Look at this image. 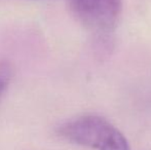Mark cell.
I'll list each match as a JSON object with an SVG mask.
<instances>
[{
  "instance_id": "obj_1",
  "label": "cell",
  "mask_w": 151,
  "mask_h": 150,
  "mask_svg": "<svg viewBox=\"0 0 151 150\" xmlns=\"http://www.w3.org/2000/svg\"><path fill=\"white\" fill-rule=\"evenodd\" d=\"M58 133L64 139L98 150H129L125 137L105 118L84 115L63 123Z\"/></svg>"
},
{
  "instance_id": "obj_2",
  "label": "cell",
  "mask_w": 151,
  "mask_h": 150,
  "mask_svg": "<svg viewBox=\"0 0 151 150\" xmlns=\"http://www.w3.org/2000/svg\"><path fill=\"white\" fill-rule=\"evenodd\" d=\"M69 3L80 22L102 32L115 27L122 8L121 0H69Z\"/></svg>"
},
{
  "instance_id": "obj_3",
  "label": "cell",
  "mask_w": 151,
  "mask_h": 150,
  "mask_svg": "<svg viewBox=\"0 0 151 150\" xmlns=\"http://www.w3.org/2000/svg\"><path fill=\"white\" fill-rule=\"evenodd\" d=\"M14 69L8 61H0V97L4 94L12 78Z\"/></svg>"
}]
</instances>
